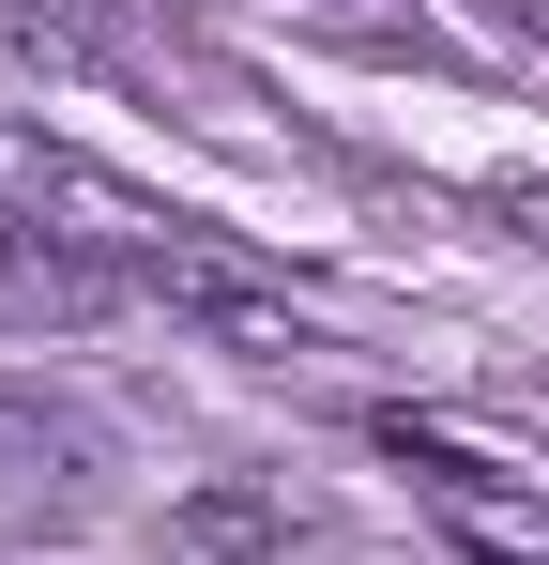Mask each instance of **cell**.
Returning <instances> with one entry per match:
<instances>
[{"instance_id": "6da1fadb", "label": "cell", "mask_w": 549, "mask_h": 565, "mask_svg": "<svg viewBox=\"0 0 549 565\" xmlns=\"http://www.w3.org/2000/svg\"><path fill=\"white\" fill-rule=\"evenodd\" d=\"M107 245H122V276L153 290L169 321H198L214 352H260V367L321 352V337L290 321V290H274V276H245V260H229L214 230H183V214H138V199H122V230H107Z\"/></svg>"}, {"instance_id": "7a4b0ae2", "label": "cell", "mask_w": 549, "mask_h": 565, "mask_svg": "<svg viewBox=\"0 0 549 565\" xmlns=\"http://www.w3.org/2000/svg\"><path fill=\"white\" fill-rule=\"evenodd\" d=\"M107 306H138L122 276V245L107 230H62V214H0V321H31V337H77Z\"/></svg>"}, {"instance_id": "3957f363", "label": "cell", "mask_w": 549, "mask_h": 565, "mask_svg": "<svg viewBox=\"0 0 549 565\" xmlns=\"http://www.w3.org/2000/svg\"><path fill=\"white\" fill-rule=\"evenodd\" d=\"M0 62H31V77H169L183 46L122 31L107 0H0Z\"/></svg>"}, {"instance_id": "277c9868", "label": "cell", "mask_w": 549, "mask_h": 565, "mask_svg": "<svg viewBox=\"0 0 549 565\" xmlns=\"http://www.w3.org/2000/svg\"><path fill=\"white\" fill-rule=\"evenodd\" d=\"M92 489V428L46 397H0V504H77Z\"/></svg>"}, {"instance_id": "5b68a950", "label": "cell", "mask_w": 549, "mask_h": 565, "mask_svg": "<svg viewBox=\"0 0 549 565\" xmlns=\"http://www.w3.org/2000/svg\"><path fill=\"white\" fill-rule=\"evenodd\" d=\"M305 520H290V489H198V504H169V551L183 565H260V551H290Z\"/></svg>"}, {"instance_id": "8992f818", "label": "cell", "mask_w": 549, "mask_h": 565, "mask_svg": "<svg viewBox=\"0 0 549 565\" xmlns=\"http://www.w3.org/2000/svg\"><path fill=\"white\" fill-rule=\"evenodd\" d=\"M488 214H504V230L549 260V169H488Z\"/></svg>"}]
</instances>
